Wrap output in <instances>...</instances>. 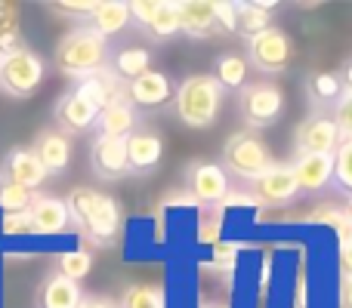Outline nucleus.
Here are the masks:
<instances>
[{
    "instance_id": "nucleus-1",
    "label": "nucleus",
    "mask_w": 352,
    "mask_h": 308,
    "mask_svg": "<svg viewBox=\"0 0 352 308\" xmlns=\"http://www.w3.org/2000/svg\"><path fill=\"white\" fill-rule=\"evenodd\" d=\"M65 204H68V213H72V222L84 231L87 241L105 247V244H111L121 235L124 213L111 194H102L90 185H78L72 188Z\"/></svg>"
},
{
    "instance_id": "nucleus-2",
    "label": "nucleus",
    "mask_w": 352,
    "mask_h": 308,
    "mask_svg": "<svg viewBox=\"0 0 352 308\" xmlns=\"http://www.w3.org/2000/svg\"><path fill=\"white\" fill-rule=\"evenodd\" d=\"M226 102V90L210 74H188L173 93V108L186 127L207 130L219 121V111Z\"/></svg>"
},
{
    "instance_id": "nucleus-3",
    "label": "nucleus",
    "mask_w": 352,
    "mask_h": 308,
    "mask_svg": "<svg viewBox=\"0 0 352 308\" xmlns=\"http://www.w3.org/2000/svg\"><path fill=\"white\" fill-rule=\"evenodd\" d=\"M53 62L65 78H90V74L102 71L109 62V40L87 25V28H74L56 43Z\"/></svg>"
},
{
    "instance_id": "nucleus-4",
    "label": "nucleus",
    "mask_w": 352,
    "mask_h": 308,
    "mask_svg": "<svg viewBox=\"0 0 352 308\" xmlns=\"http://www.w3.org/2000/svg\"><path fill=\"white\" fill-rule=\"evenodd\" d=\"M219 167L226 173H232L235 179L250 182L254 185L260 176H266L275 167V157L269 152L266 139L254 130H241V133H232L223 145V163Z\"/></svg>"
},
{
    "instance_id": "nucleus-5",
    "label": "nucleus",
    "mask_w": 352,
    "mask_h": 308,
    "mask_svg": "<svg viewBox=\"0 0 352 308\" xmlns=\"http://www.w3.org/2000/svg\"><path fill=\"white\" fill-rule=\"evenodd\" d=\"M43 78H47V65L28 47H19L0 59V90L12 99H28L31 93L41 90Z\"/></svg>"
},
{
    "instance_id": "nucleus-6",
    "label": "nucleus",
    "mask_w": 352,
    "mask_h": 308,
    "mask_svg": "<svg viewBox=\"0 0 352 308\" xmlns=\"http://www.w3.org/2000/svg\"><path fill=\"white\" fill-rule=\"evenodd\" d=\"M238 111L248 130H266L285 115V93L275 84H248L238 93Z\"/></svg>"
},
{
    "instance_id": "nucleus-7",
    "label": "nucleus",
    "mask_w": 352,
    "mask_h": 308,
    "mask_svg": "<svg viewBox=\"0 0 352 308\" xmlns=\"http://www.w3.org/2000/svg\"><path fill=\"white\" fill-rule=\"evenodd\" d=\"M294 59V43L287 31L281 28H266L260 34L248 37V65L263 74H281Z\"/></svg>"
},
{
    "instance_id": "nucleus-8",
    "label": "nucleus",
    "mask_w": 352,
    "mask_h": 308,
    "mask_svg": "<svg viewBox=\"0 0 352 308\" xmlns=\"http://www.w3.org/2000/svg\"><path fill=\"white\" fill-rule=\"evenodd\" d=\"M130 16L152 40H170V37L182 34L179 3L176 0H133L130 3Z\"/></svg>"
},
{
    "instance_id": "nucleus-9",
    "label": "nucleus",
    "mask_w": 352,
    "mask_h": 308,
    "mask_svg": "<svg viewBox=\"0 0 352 308\" xmlns=\"http://www.w3.org/2000/svg\"><path fill=\"white\" fill-rule=\"evenodd\" d=\"M340 142H343V136H340V130H337L334 117H331L328 111H316V115L306 117L297 127V133H294V152H297V157L334 154L337 148H340Z\"/></svg>"
},
{
    "instance_id": "nucleus-10",
    "label": "nucleus",
    "mask_w": 352,
    "mask_h": 308,
    "mask_svg": "<svg viewBox=\"0 0 352 308\" xmlns=\"http://www.w3.org/2000/svg\"><path fill=\"white\" fill-rule=\"evenodd\" d=\"M186 191L192 194L198 204L204 206H217L226 200V194L232 191L229 173L213 161H195L186 169Z\"/></svg>"
},
{
    "instance_id": "nucleus-11",
    "label": "nucleus",
    "mask_w": 352,
    "mask_h": 308,
    "mask_svg": "<svg viewBox=\"0 0 352 308\" xmlns=\"http://www.w3.org/2000/svg\"><path fill=\"white\" fill-rule=\"evenodd\" d=\"M250 194H254L256 206H263V210H269V206H287L300 194L294 167L291 163H275L266 176H260L250 185Z\"/></svg>"
},
{
    "instance_id": "nucleus-12",
    "label": "nucleus",
    "mask_w": 352,
    "mask_h": 308,
    "mask_svg": "<svg viewBox=\"0 0 352 308\" xmlns=\"http://www.w3.org/2000/svg\"><path fill=\"white\" fill-rule=\"evenodd\" d=\"M93 173L99 179H124L130 173V157H127V139H115V136H96L90 148Z\"/></svg>"
},
{
    "instance_id": "nucleus-13",
    "label": "nucleus",
    "mask_w": 352,
    "mask_h": 308,
    "mask_svg": "<svg viewBox=\"0 0 352 308\" xmlns=\"http://www.w3.org/2000/svg\"><path fill=\"white\" fill-rule=\"evenodd\" d=\"M0 179L12 182V185H22L37 194V188L47 182V169L41 167V161L34 157L31 148H12L6 154V161L0 163Z\"/></svg>"
},
{
    "instance_id": "nucleus-14",
    "label": "nucleus",
    "mask_w": 352,
    "mask_h": 308,
    "mask_svg": "<svg viewBox=\"0 0 352 308\" xmlns=\"http://www.w3.org/2000/svg\"><path fill=\"white\" fill-rule=\"evenodd\" d=\"M291 167L303 194H324L334 182V154H303L294 157Z\"/></svg>"
},
{
    "instance_id": "nucleus-15",
    "label": "nucleus",
    "mask_w": 352,
    "mask_h": 308,
    "mask_svg": "<svg viewBox=\"0 0 352 308\" xmlns=\"http://www.w3.org/2000/svg\"><path fill=\"white\" fill-rule=\"evenodd\" d=\"M28 213H31V222H34V235H43V237L65 235L68 225H72L68 204L62 198H53V194H34Z\"/></svg>"
},
{
    "instance_id": "nucleus-16",
    "label": "nucleus",
    "mask_w": 352,
    "mask_h": 308,
    "mask_svg": "<svg viewBox=\"0 0 352 308\" xmlns=\"http://www.w3.org/2000/svg\"><path fill=\"white\" fill-rule=\"evenodd\" d=\"M78 93H80V96H84L96 111L109 108V105L121 102V99H130V96H127V84H124V80L118 78L111 68H102V71H96V74H90V78H84V80L78 84Z\"/></svg>"
},
{
    "instance_id": "nucleus-17",
    "label": "nucleus",
    "mask_w": 352,
    "mask_h": 308,
    "mask_svg": "<svg viewBox=\"0 0 352 308\" xmlns=\"http://www.w3.org/2000/svg\"><path fill=\"white\" fill-rule=\"evenodd\" d=\"M96 117H99V111L93 108L78 90L65 93V96L56 102V121H59V130L65 136L87 133L90 127H96Z\"/></svg>"
},
{
    "instance_id": "nucleus-18",
    "label": "nucleus",
    "mask_w": 352,
    "mask_h": 308,
    "mask_svg": "<svg viewBox=\"0 0 352 308\" xmlns=\"http://www.w3.org/2000/svg\"><path fill=\"white\" fill-rule=\"evenodd\" d=\"M179 3V28L182 34L204 40L217 34V0H176Z\"/></svg>"
},
{
    "instance_id": "nucleus-19",
    "label": "nucleus",
    "mask_w": 352,
    "mask_h": 308,
    "mask_svg": "<svg viewBox=\"0 0 352 308\" xmlns=\"http://www.w3.org/2000/svg\"><path fill=\"white\" fill-rule=\"evenodd\" d=\"M34 157L41 161V167L47 169V176H59L68 169L72 163V139L65 133H56V130H47L34 139Z\"/></svg>"
},
{
    "instance_id": "nucleus-20",
    "label": "nucleus",
    "mask_w": 352,
    "mask_h": 308,
    "mask_svg": "<svg viewBox=\"0 0 352 308\" xmlns=\"http://www.w3.org/2000/svg\"><path fill=\"white\" fill-rule=\"evenodd\" d=\"M127 96H130V102L140 105V108H161V105L170 102V96H173L170 78H167L164 71H146L142 78L127 84Z\"/></svg>"
},
{
    "instance_id": "nucleus-21",
    "label": "nucleus",
    "mask_w": 352,
    "mask_h": 308,
    "mask_svg": "<svg viewBox=\"0 0 352 308\" xmlns=\"http://www.w3.org/2000/svg\"><path fill=\"white\" fill-rule=\"evenodd\" d=\"M164 154V142L152 130H136L127 136V157H130V173H152L161 163Z\"/></svg>"
},
{
    "instance_id": "nucleus-22",
    "label": "nucleus",
    "mask_w": 352,
    "mask_h": 308,
    "mask_svg": "<svg viewBox=\"0 0 352 308\" xmlns=\"http://www.w3.org/2000/svg\"><path fill=\"white\" fill-rule=\"evenodd\" d=\"M84 303V293H80V284L68 281L65 274H50L47 281L37 290V308H80Z\"/></svg>"
},
{
    "instance_id": "nucleus-23",
    "label": "nucleus",
    "mask_w": 352,
    "mask_h": 308,
    "mask_svg": "<svg viewBox=\"0 0 352 308\" xmlns=\"http://www.w3.org/2000/svg\"><path fill=\"white\" fill-rule=\"evenodd\" d=\"M130 22H133V16H130L127 0H96V10H93V16H90V28L96 31V34H102L105 40L121 34Z\"/></svg>"
},
{
    "instance_id": "nucleus-24",
    "label": "nucleus",
    "mask_w": 352,
    "mask_h": 308,
    "mask_svg": "<svg viewBox=\"0 0 352 308\" xmlns=\"http://www.w3.org/2000/svg\"><path fill=\"white\" fill-rule=\"evenodd\" d=\"M96 123H99V136L127 139V136L136 133V123H140V117H136V105L130 102V99H121V102H115V105H109V108L99 111Z\"/></svg>"
},
{
    "instance_id": "nucleus-25",
    "label": "nucleus",
    "mask_w": 352,
    "mask_h": 308,
    "mask_svg": "<svg viewBox=\"0 0 352 308\" xmlns=\"http://www.w3.org/2000/svg\"><path fill=\"white\" fill-rule=\"evenodd\" d=\"M248 71H250V65H248V59H244V56L219 53L217 62H213V74H210V78L217 80L226 93H229V90L241 93L244 86H248Z\"/></svg>"
},
{
    "instance_id": "nucleus-26",
    "label": "nucleus",
    "mask_w": 352,
    "mask_h": 308,
    "mask_svg": "<svg viewBox=\"0 0 352 308\" xmlns=\"http://www.w3.org/2000/svg\"><path fill=\"white\" fill-rule=\"evenodd\" d=\"M272 10L275 3H266V0H248V3L238 0V34L254 37L272 28Z\"/></svg>"
},
{
    "instance_id": "nucleus-27",
    "label": "nucleus",
    "mask_w": 352,
    "mask_h": 308,
    "mask_svg": "<svg viewBox=\"0 0 352 308\" xmlns=\"http://www.w3.org/2000/svg\"><path fill=\"white\" fill-rule=\"evenodd\" d=\"M111 71L118 74L121 80H136V78H142L146 71H152V53L148 49H142V47H127V49H121V53L115 56V62H111Z\"/></svg>"
},
{
    "instance_id": "nucleus-28",
    "label": "nucleus",
    "mask_w": 352,
    "mask_h": 308,
    "mask_svg": "<svg viewBox=\"0 0 352 308\" xmlns=\"http://www.w3.org/2000/svg\"><path fill=\"white\" fill-rule=\"evenodd\" d=\"M25 47L22 40V25H19V6L0 0V59L10 56L12 49Z\"/></svg>"
},
{
    "instance_id": "nucleus-29",
    "label": "nucleus",
    "mask_w": 352,
    "mask_h": 308,
    "mask_svg": "<svg viewBox=\"0 0 352 308\" xmlns=\"http://www.w3.org/2000/svg\"><path fill=\"white\" fill-rule=\"evenodd\" d=\"M118 308H167V296L161 284H130L124 290Z\"/></svg>"
},
{
    "instance_id": "nucleus-30",
    "label": "nucleus",
    "mask_w": 352,
    "mask_h": 308,
    "mask_svg": "<svg viewBox=\"0 0 352 308\" xmlns=\"http://www.w3.org/2000/svg\"><path fill=\"white\" fill-rule=\"evenodd\" d=\"M226 210L223 206H204L198 216V244H204V247H217L219 241H223V225H226Z\"/></svg>"
},
{
    "instance_id": "nucleus-31",
    "label": "nucleus",
    "mask_w": 352,
    "mask_h": 308,
    "mask_svg": "<svg viewBox=\"0 0 352 308\" xmlns=\"http://www.w3.org/2000/svg\"><path fill=\"white\" fill-rule=\"evenodd\" d=\"M309 96H312V102H316V105H328V108H331V105L343 96L340 78H337V74H331V71H316L309 78Z\"/></svg>"
},
{
    "instance_id": "nucleus-32",
    "label": "nucleus",
    "mask_w": 352,
    "mask_h": 308,
    "mask_svg": "<svg viewBox=\"0 0 352 308\" xmlns=\"http://www.w3.org/2000/svg\"><path fill=\"white\" fill-rule=\"evenodd\" d=\"M90 268H93V256L87 250H65V253H59V274H65L74 284H80L90 274Z\"/></svg>"
},
{
    "instance_id": "nucleus-33",
    "label": "nucleus",
    "mask_w": 352,
    "mask_h": 308,
    "mask_svg": "<svg viewBox=\"0 0 352 308\" xmlns=\"http://www.w3.org/2000/svg\"><path fill=\"white\" fill-rule=\"evenodd\" d=\"M331 185L352 198V139H343L334 152V182Z\"/></svg>"
},
{
    "instance_id": "nucleus-34",
    "label": "nucleus",
    "mask_w": 352,
    "mask_h": 308,
    "mask_svg": "<svg viewBox=\"0 0 352 308\" xmlns=\"http://www.w3.org/2000/svg\"><path fill=\"white\" fill-rule=\"evenodd\" d=\"M31 200H34V191H28L22 185H12V182H0V210L3 213L31 210Z\"/></svg>"
},
{
    "instance_id": "nucleus-35",
    "label": "nucleus",
    "mask_w": 352,
    "mask_h": 308,
    "mask_svg": "<svg viewBox=\"0 0 352 308\" xmlns=\"http://www.w3.org/2000/svg\"><path fill=\"white\" fill-rule=\"evenodd\" d=\"M0 235L6 237H25V235H34V222H31V213H3L0 216Z\"/></svg>"
},
{
    "instance_id": "nucleus-36",
    "label": "nucleus",
    "mask_w": 352,
    "mask_h": 308,
    "mask_svg": "<svg viewBox=\"0 0 352 308\" xmlns=\"http://www.w3.org/2000/svg\"><path fill=\"white\" fill-rule=\"evenodd\" d=\"M238 253H241V244L238 241H219L213 247V259H210V268L213 272H235V262H238Z\"/></svg>"
},
{
    "instance_id": "nucleus-37",
    "label": "nucleus",
    "mask_w": 352,
    "mask_h": 308,
    "mask_svg": "<svg viewBox=\"0 0 352 308\" xmlns=\"http://www.w3.org/2000/svg\"><path fill=\"white\" fill-rule=\"evenodd\" d=\"M328 115L334 117V123H337L343 139H352V93H343V96L331 105Z\"/></svg>"
},
{
    "instance_id": "nucleus-38",
    "label": "nucleus",
    "mask_w": 352,
    "mask_h": 308,
    "mask_svg": "<svg viewBox=\"0 0 352 308\" xmlns=\"http://www.w3.org/2000/svg\"><path fill=\"white\" fill-rule=\"evenodd\" d=\"M50 12H59L68 19H87L90 22L93 10H96V0H65V3H47Z\"/></svg>"
},
{
    "instance_id": "nucleus-39",
    "label": "nucleus",
    "mask_w": 352,
    "mask_h": 308,
    "mask_svg": "<svg viewBox=\"0 0 352 308\" xmlns=\"http://www.w3.org/2000/svg\"><path fill=\"white\" fill-rule=\"evenodd\" d=\"M217 28L226 34H235L238 31V0H217Z\"/></svg>"
},
{
    "instance_id": "nucleus-40",
    "label": "nucleus",
    "mask_w": 352,
    "mask_h": 308,
    "mask_svg": "<svg viewBox=\"0 0 352 308\" xmlns=\"http://www.w3.org/2000/svg\"><path fill=\"white\" fill-rule=\"evenodd\" d=\"M340 278H352V237L340 241Z\"/></svg>"
},
{
    "instance_id": "nucleus-41",
    "label": "nucleus",
    "mask_w": 352,
    "mask_h": 308,
    "mask_svg": "<svg viewBox=\"0 0 352 308\" xmlns=\"http://www.w3.org/2000/svg\"><path fill=\"white\" fill-rule=\"evenodd\" d=\"M297 308H309V284H306L303 274L297 281Z\"/></svg>"
},
{
    "instance_id": "nucleus-42",
    "label": "nucleus",
    "mask_w": 352,
    "mask_h": 308,
    "mask_svg": "<svg viewBox=\"0 0 352 308\" xmlns=\"http://www.w3.org/2000/svg\"><path fill=\"white\" fill-rule=\"evenodd\" d=\"M340 308H352V278H340Z\"/></svg>"
},
{
    "instance_id": "nucleus-43",
    "label": "nucleus",
    "mask_w": 352,
    "mask_h": 308,
    "mask_svg": "<svg viewBox=\"0 0 352 308\" xmlns=\"http://www.w3.org/2000/svg\"><path fill=\"white\" fill-rule=\"evenodd\" d=\"M80 308H118V305L109 303V299H102V296H84Z\"/></svg>"
},
{
    "instance_id": "nucleus-44",
    "label": "nucleus",
    "mask_w": 352,
    "mask_h": 308,
    "mask_svg": "<svg viewBox=\"0 0 352 308\" xmlns=\"http://www.w3.org/2000/svg\"><path fill=\"white\" fill-rule=\"evenodd\" d=\"M340 84H343V93H352V59L343 65V74H340Z\"/></svg>"
},
{
    "instance_id": "nucleus-45",
    "label": "nucleus",
    "mask_w": 352,
    "mask_h": 308,
    "mask_svg": "<svg viewBox=\"0 0 352 308\" xmlns=\"http://www.w3.org/2000/svg\"><path fill=\"white\" fill-rule=\"evenodd\" d=\"M343 210H346V222H349V228H352V198L346 200V206H343Z\"/></svg>"
},
{
    "instance_id": "nucleus-46",
    "label": "nucleus",
    "mask_w": 352,
    "mask_h": 308,
    "mask_svg": "<svg viewBox=\"0 0 352 308\" xmlns=\"http://www.w3.org/2000/svg\"><path fill=\"white\" fill-rule=\"evenodd\" d=\"M204 308H229V305H226V303H207Z\"/></svg>"
}]
</instances>
